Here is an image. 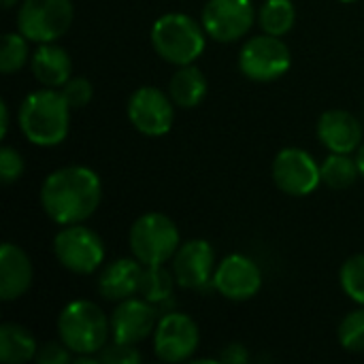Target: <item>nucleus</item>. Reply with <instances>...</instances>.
Instances as JSON below:
<instances>
[{"label": "nucleus", "mask_w": 364, "mask_h": 364, "mask_svg": "<svg viewBox=\"0 0 364 364\" xmlns=\"http://www.w3.org/2000/svg\"><path fill=\"white\" fill-rule=\"evenodd\" d=\"M273 179L284 194L307 196L322 183V173L311 154L299 147H286L273 160Z\"/></svg>", "instance_id": "nucleus-11"}, {"label": "nucleus", "mask_w": 364, "mask_h": 364, "mask_svg": "<svg viewBox=\"0 0 364 364\" xmlns=\"http://www.w3.org/2000/svg\"><path fill=\"white\" fill-rule=\"evenodd\" d=\"M62 96L66 98V102L70 105V109H81L85 107L92 96H94V87L85 77H70L64 85H62Z\"/></svg>", "instance_id": "nucleus-28"}, {"label": "nucleus", "mask_w": 364, "mask_h": 364, "mask_svg": "<svg viewBox=\"0 0 364 364\" xmlns=\"http://www.w3.org/2000/svg\"><path fill=\"white\" fill-rule=\"evenodd\" d=\"M200 23L213 41H239L254 26L252 0H209L203 9Z\"/></svg>", "instance_id": "nucleus-12"}, {"label": "nucleus", "mask_w": 364, "mask_h": 364, "mask_svg": "<svg viewBox=\"0 0 364 364\" xmlns=\"http://www.w3.org/2000/svg\"><path fill=\"white\" fill-rule=\"evenodd\" d=\"M168 92L143 85L128 100V119L145 136H162L171 130L175 111Z\"/></svg>", "instance_id": "nucleus-9"}, {"label": "nucleus", "mask_w": 364, "mask_h": 364, "mask_svg": "<svg viewBox=\"0 0 364 364\" xmlns=\"http://www.w3.org/2000/svg\"><path fill=\"white\" fill-rule=\"evenodd\" d=\"M132 256L143 264H164L168 262L181 245L179 230L175 222L158 211L143 213L130 228L128 235Z\"/></svg>", "instance_id": "nucleus-5"}, {"label": "nucleus", "mask_w": 364, "mask_h": 364, "mask_svg": "<svg viewBox=\"0 0 364 364\" xmlns=\"http://www.w3.org/2000/svg\"><path fill=\"white\" fill-rule=\"evenodd\" d=\"M173 275L177 286L188 290H203L213 284L215 252L203 239H192L179 245L173 256Z\"/></svg>", "instance_id": "nucleus-14"}, {"label": "nucleus", "mask_w": 364, "mask_h": 364, "mask_svg": "<svg viewBox=\"0 0 364 364\" xmlns=\"http://www.w3.org/2000/svg\"><path fill=\"white\" fill-rule=\"evenodd\" d=\"M30 58L28 38L21 32H9L2 36V51H0V70L11 75L19 70Z\"/></svg>", "instance_id": "nucleus-25"}, {"label": "nucleus", "mask_w": 364, "mask_h": 364, "mask_svg": "<svg viewBox=\"0 0 364 364\" xmlns=\"http://www.w3.org/2000/svg\"><path fill=\"white\" fill-rule=\"evenodd\" d=\"M290 64H292L290 47L282 41V36H273L267 32L245 41L239 51L241 73L258 83H269L284 77Z\"/></svg>", "instance_id": "nucleus-7"}, {"label": "nucleus", "mask_w": 364, "mask_h": 364, "mask_svg": "<svg viewBox=\"0 0 364 364\" xmlns=\"http://www.w3.org/2000/svg\"><path fill=\"white\" fill-rule=\"evenodd\" d=\"M70 0H23L17 13V30L34 43H53L73 23Z\"/></svg>", "instance_id": "nucleus-6"}, {"label": "nucleus", "mask_w": 364, "mask_h": 364, "mask_svg": "<svg viewBox=\"0 0 364 364\" xmlns=\"http://www.w3.org/2000/svg\"><path fill=\"white\" fill-rule=\"evenodd\" d=\"M205 26L183 13H166L151 28V45L156 53L175 66L194 64L205 51Z\"/></svg>", "instance_id": "nucleus-4"}, {"label": "nucleus", "mask_w": 364, "mask_h": 364, "mask_svg": "<svg viewBox=\"0 0 364 364\" xmlns=\"http://www.w3.org/2000/svg\"><path fill=\"white\" fill-rule=\"evenodd\" d=\"M158 326L156 305L145 299H124L111 314V337L117 343L136 346Z\"/></svg>", "instance_id": "nucleus-15"}, {"label": "nucleus", "mask_w": 364, "mask_h": 364, "mask_svg": "<svg viewBox=\"0 0 364 364\" xmlns=\"http://www.w3.org/2000/svg\"><path fill=\"white\" fill-rule=\"evenodd\" d=\"M339 279H341L343 292L352 301L364 305V254H356L343 262Z\"/></svg>", "instance_id": "nucleus-26"}, {"label": "nucleus", "mask_w": 364, "mask_h": 364, "mask_svg": "<svg viewBox=\"0 0 364 364\" xmlns=\"http://www.w3.org/2000/svg\"><path fill=\"white\" fill-rule=\"evenodd\" d=\"M318 139L333 154H352L360 147L363 126L346 109H331L318 119Z\"/></svg>", "instance_id": "nucleus-16"}, {"label": "nucleus", "mask_w": 364, "mask_h": 364, "mask_svg": "<svg viewBox=\"0 0 364 364\" xmlns=\"http://www.w3.org/2000/svg\"><path fill=\"white\" fill-rule=\"evenodd\" d=\"M17 0H2V4H4V9H11L13 4H15Z\"/></svg>", "instance_id": "nucleus-35"}, {"label": "nucleus", "mask_w": 364, "mask_h": 364, "mask_svg": "<svg viewBox=\"0 0 364 364\" xmlns=\"http://www.w3.org/2000/svg\"><path fill=\"white\" fill-rule=\"evenodd\" d=\"M339 343L348 352H364V309L350 311L341 320Z\"/></svg>", "instance_id": "nucleus-27"}, {"label": "nucleus", "mask_w": 364, "mask_h": 364, "mask_svg": "<svg viewBox=\"0 0 364 364\" xmlns=\"http://www.w3.org/2000/svg\"><path fill=\"white\" fill-rule=\"evenodd\" d=\"M73 352L60 341H49V343H45L43 348H38V352H36V363L41 364H68L73 360V356H70Z\"/></svg>", "instance_id": "nucleus-31"}, {"label": "nucleus", "mask_w": 364, "mask_h": 364, "mask_svg": "<svg viewBox=\"0 0 364 364\" xmlns=\"http://www.w3.org/2000/svg\"><path fill=\"white\" fill-rule=\"evenodd\" d=\"M98 356H100V363L107 364L141 363V354L134 350V346H126V343H117V341H113L111 346H105Z\"/></svg>", "instance_id": "nucleus-30"}, {"label": "nucleus", "mask_w": 364, "mask_h": 364, "mask_svg": "<svg viewBox=\"0 0 364 364\" xmlns=\"http://www.w3.org/2000/svg\"><path fill=\"white\" fill-rule=\"evenodd\" d=\"M200 333L196 322L186 314H166L154 331L156 356L164 363H183L198 350Z\"/></svg>", "instance_id": "nucleus-10"}, {"label": "nucleus", "mask_w": 364, "mask_h": 364, "mask_svg": "<svg viewBox=\"0 0 364 364\" xmlns=\"http://www.w3.org/2000/svg\"><path fill=\"white\" fill-rule=\"evenodd\" d=\"M23 175V158L17 149L4 145L0 151V179L2 183H13Z\"/></svg>", "instance_id": "nucleus-29"}, {"label": "nucleus", "mask_w": 364, "mask_h": 364, "mask_svg": "<svg viewBox=\"0 0 364 364\" xmlns=\"http://www.w3.org/2000/svg\"><path fill=\"white\" fill-rule=\"evenodd\" d=\"M175 275H171L164 264H151V267H143V275H141V284H139V294L154 303L160 305L164 301L171 299L173 288H175Z\"/></svg>", "instance_id": "nucleus-23"}, {"label": "nucleus", "mask_w": 364, "mask_h": 364, "mask_svg": "<svg viewBox=\"0 0 364 364\" xmlns=\"http://www.w3.org/2000/svg\"><path fill=\"white\" fill-rule=\"evenodd\" d=\"M294 19H296V11L292 0H267L258 13L260 28L273 36L288 34L294 26Z\"/></svg>", "instance_id": "nucleus-24"}, {"label": "nucleus", "mask_w": 364, "mask_h": 364, "mask_svg": "<svg viewBox=\"0 0 364 364\" xmlns=\"http://www.w3.org/2000/svg\"><path fill=\"white\" fill-rule=\"evenodd\" d=\"M320 173H322V181L328 188L346 190L358 179L360 168H358L356 158H352L350 154H333L331 151V156L320 166Z\"/></svg>", "instance_id": "nucleus-22"}, {"label": "nucleus", "mask_w": 364, "mask_h": 364, "mask_svg": "<svg viewBox=\"0 0 364 364\" xmlns=\"http://www.w3.org/2000/svg\"><path fill=\"white\" fill-rule=\"evenodd\" d=\"M70 126V105L55 87L30 92L19 107V128L38 147L60 145Z\"/></svg>", "instance_id": "nucleus-2"}, {"label": "nucleus", "mask_w": 364, "mask_h": 364, "mask_svg": "<svg viewBox=\"0 0 364 364\" xmlns=\"http://www.w3.org/2000/svg\"><path fill=\"white\" fill-rule=\"evenodd\" d=\"M53 254L66 271L75 275H92L102 267L105 243L92 228L68 224L55 235Z\"/></svg>", "instance_id": "nucleus-8"}, {"label": "nucleus", "mask_w": 364, "mask_h": 364, "mask_svg": "<svg viewBox=\"0 0 364 364\" xmlns=\"http://www.w3.org/2000/svg\"><path fill=\"white\" fill-rule=\"evenodd\" d=\"M60 341L75 354H100L111 337V320L92 301L68 303L58 318Z\"/></svg>", "instance_id": "nucleus-3"}, {"label": "nucleus", "mask_w": 364, "mask_h": 364, "mask_svg": "<svg viewBox=\"0 0 364 364\" xmlns=\"http://www.w3.org/2000/svg\"><path fill=\"white\" fill-rule=\"evenodd\" d=\"M9 132V107L6 102H0V136L4 139Z\"/></svg>", "instance_id": "nucleus-33"}, {"label": "nucleus", "mask_w": 364, "mask_h": 364, "mask_svg": "<svg viewBox=\"0 0 364 364\" xmlns=\"http://www.w3.org/2000/svg\"><path fill=\"white\" fill-rule=\"evenodd\" d=\"M168 96L181 109L198 107L207 96V79L194 64L179 66L168 81Z\"/></svg>", "instance_id": "nucleus-20"}, {"label": "nucleus", "mask_w": 364, "mask_h": 364, "mask_svg": "<svg viewBox=\"0 0 364 364\" xmlns=\"http://www.w3.org/2000/svg\"><path fill=\"white\" fill-rule=\"evenodd\" d=\"M358 168H360V177H364V143L358 147V156H356Z\"/></svg>", "instance_id": "nucleus-34"}, {"label": "nucleus", "mask_w": 364, "mask_h": 364, "mask_svg": "<svg viewBox=\"0 0 364 364\" xmlns=\"http://www.w3.org/2000/svg\"><path fill=\"white\" fill-rule=\"evenodd\" d=\"M34 269L28 254L13 243L0 247V299L4 303L17 301L32 286Z\"/></svg>", "instance_id": "nucleus-17"}, {"label": "nucleus", "mask_w": 364, "mask_h": 364, "mask_svg": "<svg viewBox=\"0 0 364 364\" xmlns=\"http://www.w3.org/2000/svg\"><path fill=\"white\" fill-rule=\"evenodd\" d=\"M38 346L34 335L19 324L0 326V360L6 364H23L36 358Z\"/></svg>", "instance_id": "nucleus-21"}, {"label": "nucleus", "mask_w": 364, "mask_h": 364, "mask_svg": "<svg viewBox=\"0 0 364 364\" xmlns=\"http://www.w3.org/2000/svg\"><path fill=\"white\" fill-rule=\"evenodd\" d=\"M341 2H352V0H341Z\"/></svg>", "instance_id": "nucleus-36"}, {"label": "nucleus", "mask_w": 364, "mask_h": 364, "mask_svg": "<svg viewBox=\"0 0 364 364\" xmlns=\"http://www.w3.org/2000/svg\"><path fill=\"white\" fill-rule=\"evenodd\" d=\"M102 198L98 175L87 166H62L41 186V207L60 226L81 224L94 215Z\"/></svg>", "instance_id": "nucleus-1"}, {"label": "nucleus", "mask_w": 364, "mask_h": 364, "mask_svg": "<svg viewBox=\"0 0 364 364\" xmlns=\"http://www.w3.org/2000/svg\"><path fill=\"white\" fill-rule=\"evenodd\" d=\"M213 286L228 301H250L262 286V273L252 258L230 254L215 267Z\"/></svg>", "instance_id": "nucleus-13"}, {"label": "nucleus", "mask_w": 364, "mask_h": 364, "mask_svg": "<svg viewBox=\"0 0 364 364\" xmlns=\"http://www.w3.org/2000/svg\"><path fill=\"white\" fill-rule=\"evenodd\" d=\"M250 360V354H247V348L241 346V343H230L224 348V352L220 354V363L226 364H245Z\"/></svg>", "instance_id": "nucleus-32"}, {"label": "nucleus", "mask_w": 364, "mask_h": 364, "mask_svg": "<svg viewBox=\"0 0 364 364\" xmlns=\"http://www.w3.org/2000/svg\"><path fill=\"white\" fill-rule=\"evenodd\" d=\"M143 264L136 258H119L107 264L98 277V290L107 301H124L139 292Z\"/></svg>", "instance_id": "nucleus-18"}, {"label": "nucleus", "mask_w": 364, "mask_h": 364, "mask_svg": "<svg viewBox=\"0 0 364 364\" xmlns=\"http://www.w3.org/2000/svg\"><path fill=\"white\" fill-rule=\"evenodd\" d=\"M70 55L53 43H38L32 55V73L45 87H62L70 79Z\"/></svg>", "instance_id": "nucleus-19"}]
</instances>
